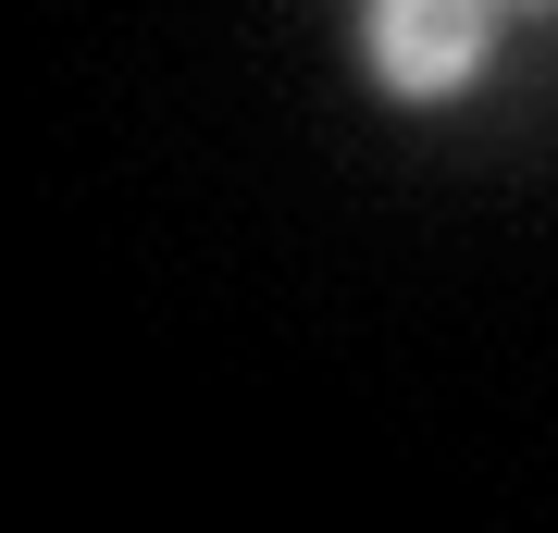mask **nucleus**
<instances>
[{
    "label": "nucleus",
    "instance_id": "f03ea898",
    "mask_svg": "<svg viewBox=\"0 0 558 533\" xmlns=\"http://www.w3.org/2000/svg\"><path fill=\"white\" fill-rule=\"evenodd\" d=\"M534 13H546V0H534Z\"/></svg>",
    "mask_w": 558,
    "mask_h": 533
},
{
    "label": "nucleus",
    "instance_id": "f257e3e1",
    "mask_svg": "<svg viewBox=\"0 0 558 533\" xmlns=\"http://www.w3.org/2000/svg\"><path fill=\"white\" fill-rule=\"evenodd\" d=\"M484 50H497V0H373L360 13V62H373L385 99H410V112H435L484 75Z\"/></svg>",
    "mask_w": 558,
    "mask_h": 533
}]
</instances>
